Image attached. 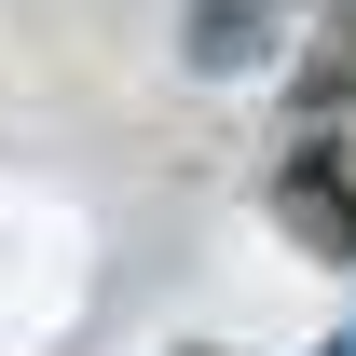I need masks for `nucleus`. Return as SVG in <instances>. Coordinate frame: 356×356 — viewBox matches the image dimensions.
I'll use <instances>...</instances> for the list:
<instances>
[{
  "mask_svg": "<svg viewBox=\"0 0 356 356\" xmlns=\"http://www.w3.org/2000/svg\"><path fill=\"white\" fill-rule=\"evenodd\" d=\"M274 220L302 233L315 261H356V178H343V151H329V137H302V151L274 165Z\"/></svg>",
  "mask_w": 356,
  "mask_h": 356,
  "instance_id": "obj_1",
  "label": "nucleus"
},
{
  "mask_svg": "<svg viewBox=\"0 0 356 356\" xmlns=\"http://www.w3.org/2000/svg\"><path fill=\"white\" fill-rule=\"evenodd\" d=\"M288 28H302V0H192V69L206 83H247V69L288 55Z\"/></svg>",
  "mask_w": 356,
  "mask_h": 356,
  "instance_id": "obj_2",
  "label": "nucleus"
}]
</instances>
